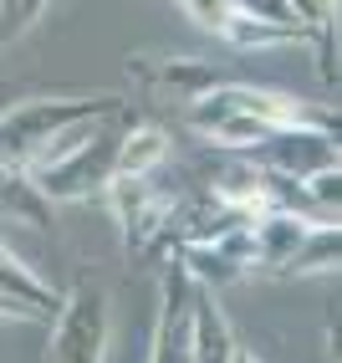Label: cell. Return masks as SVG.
Masks as SVG:
<instances>
[{
    "label": "cell",
    "mask_w": 342,
    "mask_h": 363,
    "mask_svg": "<svg viewBox=\"0 0 342 363\" xmlns=\"http://www.w3.org/2000/svg\"><path fill=\"white\" fill-rule=\"evenodd\" d=\"M128 77L143 82V87H149L154 98H164V103H200L205 92H215L220 82H225L215 67L189 62V57H159V62L128 57Z\"/></svg>",
    "instance_id": "cell-7"
},
{
    "label": "cell",
    "mask_w": 342,
    "mask_h": 363,
    "mask_svg": "<svg viewBox=\"0 0 342 363\" xmlns=\"http://www.w3.org/2000/svg\"><path fill=\"white\" fill-rule=\"evenodd\" d=\"M108 333H113V302L97 277H82L52 318V348L46 363H108Z\"/></svg>",
    "instance_id": "cell-3"
},
{
    "label": "cell",
    "mask_w": 342,
    "mask_h": 363,
    "mask_svg": "<svg viewBox=\"0 0 342 363\" xmlns=\"http://www.w3.org/2000/svg\"><path fill=\"white\" fill-rule=\"evenodd\" d=\"M118 103L103 98V92H82V98H26V103H11L0 113V164L11 169H26L52 149V143L72 128L82 123V118H103L113 113Z\"/></svg>",
    "instance_id": "cell-1"
},
{
    "label": "cell",
    "mask_w": 342,
    "mask_h": 363,
    "mask_svg": "<svg viewBox=\"0 0 342 363\" xmlns=\"http://www.w3.org/2000/svg\"><path fill=\"white\" fill-rule=\"evenodd\" d=\"M266 154H271V174L281 179H312L322 174V169H337V133L322 128V123H302V128H276L271 138L261 143Z\"/></svg>",
    "instance_id": "cell-6"
},
{
    "label": "cell",
    "mask_w": 342,
    "mask_h": 363,
    "mask_svg": "<svg viewBox=\"0 0 342 363\" xmlns=\"http://www.w3.org/2000/svg\"><path fill=\"white\" fill-rule=\"evenodd\" d=\"M62 307V292L52 281H41L26 261H21L6 240H0V318L21 323H52Z\"/></svg>",
    "instance_id": "cell-8"
},
{
    "label": "cell",
    "mask_w": 342,
    "mask_h": 363,
    "mask_svg": "<svg viewBox=\"0 0 342 363\" xmlns=\"http://www.w3.org/2000/svg\"><path fill=\"white\" fill-rule=\"evenodd\" d=\"M174 6H179L200 31H210V36H220V31H225V21L235 16V0H174Z\"/></svg>",
    "instance_id": "cell-14"
},
{
    "label": "cell",
    "mask_w": 342,
    "mask_h": 363,
    "mask_svg": "<svg viewBox=\"0 0 342 363\" xmlns=\"http://www.w3.org/2000/svg\"><path fill=\"white\" fill-rule=\"evenodd\" d=\"M0 11H6V0H0Z\"/></svg>",
    "instance_id": "cell-17"
},
{
    "label": "cell",
    "mask_w": 342,
    "mask_h": 363,
    "mask_svg": "<svg viewBox=\"0 0 342 363\" xmlns=\"http://www.w3.org/2000/svg\"><path fill=\"white\" fill-rule=\"evenodd\" d=\"M235 348H240V337H235L230 318L220 312L215 292L194 286L189 292V353H194V363H230Z\"/></svg>",
    "instance_id": "cell-9"
},
{
    "label": "cell",
    "mask_w": 342,
    "mask_h": 363,
    "mask_svg": "<svg viewBox=\"0 0 342 363\" xmlns=\"http://www.w3.org/2000/svg\"><path fill=\"white\" fill-rule=\"evenodd\" d=\"M312 230H317V220L302 215V210H276V215H266V220H256L251 225L256 266H261V272H281V266L291 261V251H297Z\"/></svg>",
    "instance_id": "cell-10"
},
{
    "label": "cell",
    "mask_w": 342,
    "mask_h": 363,
    "mask_svg": "<svg viewBox=\"0 0 342 363\" xmlns=\"http://www.w3.org/2000/svg\"><path fill=\"white\" fill-rule=\"evenodd\" d=\"M0 220L52 230V205H46L36 195V184L21 174V169H11V164H0Z\"/></svg>",
    "instance_id": "cell-12"
},
{
    "label": "cell",
    "mask_w": 342,
    "mask_h": 363,
    "mask_svg": "<svg viewBox=\"0 0 342 363\" xmlns=\"http://www.w3.org/2000/svg\"><path fill=\"white\" fill-rule=\"evenodd\" d=\"M164 159H169V133L159 123H133L128 133H118L113 179H149Z\"/></svg>",
    "instance_id": "cell-11"
},
{
    "label": "cell",
    "mask_w": 342,
    "mask_h": 363,
    "mask_svg": "<svg viewBox=\"0 0 342 363\" xmlns=\"http://www.w3.org/2000/svg\"><path fill=\"white\" fill-rule=\"evenodd\" d=\"M291 6V16L302 21V26H327V21H337V0H286Z\"/></svg>",
    "instance_id": "cell-16"
},
{
    "label": "cell",
    "mask_w": 342,
    "mask_h": 363,
    "mask_svg": "<svg viewBox=\"0 0 342 363\" xmlns=\"http://www.w3.org/2000/svg\"><path fill=\"white\" fill-rule=\"evenodd\" d=\"M235 11L240 16H256V21H271V26H302L297 16H291L286 0H235ZM312 31V26H307Z\"/></svg>",
    "instance_id": "cell-15"
},
{
    "label": "cell",
    "mask_w": 342,
    "mask_h": 363,
    "mask_svg": "<svg viewBox=\"0 0 342 363\" xmlns=\"http://www.w3.org/2000/svg\"><path fill=\"white\" fill-rule=\"evenodd\" d=\"M113 149H118V133L108 128V118L72 143V149H57L46 164L26 169V179L36 184V195L46 205H67V200H92L113 184Z\"/></svg>",
    "instance_id": "cell-2"
},
{
    "label": "cell",
    "mask_w": 342,
    "mask_h": 363,
    "mask_svg": "<svg viewBox=\"0 0 342 363\" xmlns=\"http://www.w3.org/2000/svg\"><path fill=\"white\" fill-rule=\"evenodd\" d=\"M337 251H342V235H337V220H322L297 251H291V261L281 266L276 277H332L337 272Z\"/></svg>",
    "instance_id": "cell-13"
},
{
    "label": "cell",
    "mask_w": 342,
    "mask_h": 363,
    "mask_svg": "<svg viewBox=\"0 0 342 363\" xmlns=\"http://www.w3.org/2000/svg\"><path fill=\"white\" fill-rule=\"evenodd\" d=\"M189 292L194 281L184 277L179 261L164 266L159 277V312L149 328V363H194L189 353Z\"/></svg>",
    "instance_id": "cell-5"
},
{
    "label": "cell",
    "mask_w": 342,
    "mask_h": 363,
    "mask_svg": "<svg viewBox=\"0 0 342 363\" xmlns=\"http://www.w3.org/2000/svg\"><path fill=\"white\" fill-rule=\"evenodd\" d=\"M103 195H108V205L118 215V230H123V246L133 256H149L179 215V195H164L149 179H113Z\"/></svg>",
    "instance_id": "cell-4"
}]
</instances>
